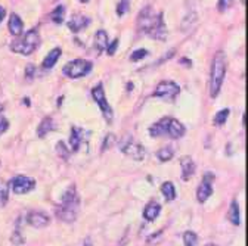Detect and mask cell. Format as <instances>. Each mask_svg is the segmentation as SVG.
I'll return each mask as SVG.
<instances>
[{"label": "cell", "mask_w": 248, "mask_h": 246, "mask_svg": "<svg viewBox=\"0 0 248 246\" xmlns=\"http://www.w3.org/2000/svg\"><path fill=\"white\" fill-rule=\"evenodd\" d=\"M138 29L140 33L149 36L151 39L164 42L167 39V27L164 22L163 12L155 14L151 5L145 6L138 15Z\"/></svg>", "instance_id": "obj_1"}, {"label": "cell", "mask_w": 248, "mask_h": 246, "mask_svg": "<svg viewBox=\"0 0 248 246\" xmlns=\"http://www.w3.org/2000/svg\"><path fill=\"white\" fill-rule=\"evenodd\" d=\"M78 211H80V196L77 193L76 184H71L61 198V203L56 208V217L64 223H74L77 220Z\"/></svg>", "instance_id": "obj_2"}, {"label": "cell", "mask_w": 248, "mask_h": 246, "mask_svg": "<svg viewBox=\"0 0 248 246\" xmlns=\"http://www.w3.org/2000/svg\"><path fill=\"white\" fill-rule=\"evenodd\" d=\"M226 55L225 52L219 50L214 58H213V64H211V74H210V96L216 98L219 95V91L222 88L225 75H226Z\"/></svg>", "instance_id": "obj_3"}, {"label": "cell", "mask_w": 248, "mask_h": 246, "mask_svg": "<svg viewBox=\"0 0 248 246\" xmlns=\"http://www.w3.org/2000/svg\"><path fill=\"white\" fill-rule=\"evenodd\" d=\"M40 33L37 28H31L25 33V36L16 39L15 42H12L11 44V49L15 52V53H19V55H24V56H28L33 53L39 46H40Z\"/></svg>", "instance_id": "obj_4"}, {"label": "cell", "mask_w": 248, "mask_h": 246, "mask_svg": "<svg viewBox=\"0 0 248 246\" xmlns=\"http://www.w3.org/2000/svg\"><path fill=\"white\" fill-rule=\"evenodd\" d=\"M93 68V64L90 60L86 59H74L70 60L68 64L64 65L62 68V72H64L68 78H81L84 75H87Z\"/></svg>", "instance_id": "obj_5"}, {"label": "cell", "mask_w": 248, "mask_h": 246, "mask_svg": "<svg viewBox=\"0 0 248 246\" xmlns=\"http://www.w3.org/2000/svg\"><path fill=\"white\" fill-rule=\"evenodd\" d=\"M120 149L124 155H127L129 158H132L135 161H143L146 157L145 147L130 136H126L120 142Z\"/></svg>", "instance_id": "obj_6"}, {"label": "cell", "mask_w": 248, "mask_h": 246, "mask_svg": "<svg viewBox=\"0 0 248 246\" xmlns=\"http://www.w3.org/2000/svg\"><path fill=\"white\" fill-rule=\"evenodd\" d=\"M92 96H93V99H95V102L99 105L101 112H102L105 121L111 124L112 118H114V112H112V108L109 106V103H108V101L105 98V90H104L102 83H99L98 86H95V87L92 88Z\"/></svg>", "instance_id": "obj_7"}, {"label": "cell", "mask_w": 248, "mask_h": 246, "mask_svg": "<svg viewBox=\"0 0 248 246\" xmlns=\"http://www.w3.org/2000/svg\"><path fill=\"white\" fill-rule=\"evenodd\" d=\"M8 184H9V189L15 195H25L36 188V180L27 175H16Z\"/></svg>", "instance_id": "obj_8"}, {"label": "cell", "mask_w": 248, "mask_h": 246, "mask_svg": "<svg viewBox=\"0 0 248 246\" xmlns=\"http://www.w3.org/2000/svg\"><path fill=\"white\" fill-rule=\"evenodd\" d=\"M180 93V87L174 81H160L158 86L155 87L154 96L155 98H161L164 101H174L176 96Z\"/></svg>", "instance_id": "obj_9"}, {"label": "cell", "mask_w": 248, "mask_h": 246, "mask_svg": "<svg viewBox=\"0 0 248 246\" xmlns=\"http://www.w3.org/2000/svg\"><path fill=\"white\" fill-rule=\"evenodd\" d=\"M213 181H214V175L211 173H205L201 180V184L197 189V201L200 203H204L213 195Z\"/></svg>", "instance_id": "obj_10"}, {"label": "cell", "mask_w": 248, "mask_h": 246, "mask_svg": "<svg viewBox=\"0 0 248 246\" xmlns=\"http://www.w3.org/2000/svg\"><path fill=\"white\" fill-rule=\"evenodd\" d=\"M27 223L34 229H43L50 223V218L40 211H31L27 215Z\"/></svg>", "instance_id": "obj_11"}, {"label": "cell", "mask_w": 248, "mask_h": 246, "mask_svg": "<svg viewBox=\"0 0 248 246\" xmlns=\"http://www.w3.org/2000/svg\"><path fill=\"white\" fill-rule=\"evenodd\" d=\"M180 167H182V180L183 181L191 180V177L195 174V170H197L194 159L191 157H182L180 158Z\"/></svg>", "instance_id": "obj_12"}, {"label": "cell", "mask_w": 248, "mask_h": 246, "mask_svg": "<svg viewBox=\"0 0 248 246\" xmlns=\"http://www.w3.org/2000/svg\"><path fill=\"white\" fill-rule=\"evenodd\" d=\"M90 24V18L83 14H74L71 19L68 21V28L73 33H78L83 28H86Z\"/></svg>", "instance_id": "obj_13"}, {"label": "cell", "mask_w": 248, "mask_h": 246, "mask_svg": "<svg viewBox=\"0 0 248 246\" xmlns=\"http://www.w3.org/2000/svg\"><path fill=\"white\" fill-rule=\"evenodd\" d=\"M185 126L179 119H174V118H169V124H167V134L169 137L171 139H180L183 137L185 134Z\"/></svg>", "instance_id": "obj_14"}, {"label": "cell", "mask_w": 248, "mask_h": 246, "mask_svg": "<svg viewBox=\"0 0 248 246\" xmlns=\"http://www.w3.org/2000/svg\"><path fill=\"white\" fill-rule=\"evenodd\" d=\"M8 28H9V33L14 36V37H19L24 31V22L22 19L19 18L18 14H11L9 16V22H8Z\"/></svg>", "instance_id": "obj_15"}, {"label": "cell", "mask_w": 248, "mask_h": 246, "mask_svg": "<svg viewBox=\"0 0 248 246\" xmlns=\"http://www.w3.org/2000/svg\"><path fill=\"white\" fill-rule=\"evenodd\" d=\"M169 118L170 116H166V118H161L158 122H155L149 127V134L152 137H160V136H164L167 134V124H169Z\"/></svg>", "instance_id": "obj_16"}, {"label": "cell", "mask_w": 248, "mask_h": 246, "mask_svg": "<svg viewBox=\"0 0 248 246\" xmlns=\"http://www.w3.org/2000/svg\"><path fill=\"white\" fill-rule=\"evenodd\" d=\"M61 53H62V50L59 49V47H55V49H52L47 55H46V58L43 59V62H42V67H43V70H52L55 65H56V62H58V59L61 58Z\"/></svg>", "instance_id": "obj_17"}, {"label": "cell", "mask_w": 248, "mask_h": 246, "mask_svg": "<svg viewBox=\"0 0 248 246\" xmlns=\"http://www.w3.org/2000/svg\"><path fill=\"white\" fill-rule=\"evenodd\" d=\"M55 130V121L52 116H45L42 121H40V124L37 127V136L40 139H43L46 134H49L50 131Z\"/></svg>", "instance_id": "obj_18"}, {"label": "cell", "mask_w": 248, "mask_h": 246, "mask_svg": "<svg viewBox=\"0 0 248 246\" xmlns=\"http://www.w3.org/2000/svg\"><path fill=\"white\" fill-rule=\"evenodd\" d=\"M160 212H161L160 203H157V202H154V201H152V202H149V203L145 206V209H143V218H145L146 221H154V220L160 215Z\"/></svg>", "instance_id": "obj_19"}, {"label": "cell", "mask_w": 248, "mask_h": 246, "mask_svg": "<svg viewBox=\"0 0 248 246\" xmlns=\"http://www.w3.org/2000/svg\"><path fill=\"white\" fill-rule=\"evenodd\" d=\"M83 134H84L83 129L71 127V136H70V146H71L70 150L71 152H77L78 150V147H80V145L83 142Z\"/></svg>", "instance_id": "obj_20"}, {"label": "cell", "mask_w": 248, "mask_h": 246, "mask_svg": "<svg viewBox=\"0 0 248 246\" xmlns=\"http://www.w3.org/2000/svg\"><path fill=\"white\" fill-rule=\"evenodd\" d=\"M109 43V37H108V33L105 29H98L96 34H95V49H96V53L99 55L101 52H104L107 49Z\"/></svg>", "instance_id": "obj_21"}, {"label": "cell", "mask_w": 248, "mask_h": 246, "mask_svg": "<svg viewBox=\"0 0 248 246\" xmlns=\"http://www.w3.org/2000/svg\"><path fill=\"white\" fill-rule=\"evenodd\" d=\"M49 18L52 22L55 24H62L64 22V18H65V6L64 5H58L50 14H49Z\"/></svg>", "instance_id": "obj_22"}, {"label": "cell", "mask_w": 248, "mask_h": 246, "mask_svg": "<svg viewBox=\"0 0 248 246\" xmlns=\"http://www.w3.org/2000/svg\"><path fill=\"white\" fill-rule=\"evenodd\" d=\"M228 218H229V221H231L233 226H238V224H239V205H238L236 201H232V203H231V206H229Z\"/></svg>", "instance_id": "obj_23"}, {"label": "cell", "mask_w": 248, "mask_h": 246, "mask_svg": "<svg viewBox=\"0 0 248 246\" xmlns=\"http://www.w3.org/2000/svg\"><path fill=\"white\" fill-rule=\"evenodd\" d=\"M174 157V147L173 146H164L157 152V158L160 159V162H167Z\"/></svg>", "instance_id": "obj_24"}, {"label": "cell", "mask_w": 248, "mask_h": 246, "mask_svg": "<svg viewBox=\"0 0 248 246\" xmlns=\"http://www.w3.org/2000/svg\"><path fill=\"white\" fill-rule=\"evenodd\" d=\"M161 193L164 195L166 201H174L176 199V189H174V184L171 181H166L163 183L161 186Z\"/></svg>", "instance_id": "obj_25"}, {"label": "cell", "mask_w": 248, "mask_h": 246, "mask_svg": "<svg viewBox=\"0 0 248 246\" xmlns=\"http://www.w3.org/2000/svg\"><path fill=\"white\" fill-rule=\"evenodd\" d=\"M9 196V184L0 178V206H5Z\"/></svg>", "instance_id": "obj_26"}, {"label": "cell", "mask_w": 248, "mask_h": 246, "mask_svg": "<svg viewBox=\"0 0 248 246\" xmlns=\"http://www.w3.org/2000/svg\"><path fill=\"white\" fill-rule=\"evenodd\" d=\"M228 118H229V109H222V111H219V112H217V114L214 115L213 122H214V126L220 127V126L225 124Z\"/></svg>", "instance_id": "obj_27"}, {"label": "cell", "mask_w": 248, "mask_h": 246, "mask_svg": "<svg viewBox=\"0 0 248 246\" xmlns=\"http://www.w3.org/2000/svg\"><path fill=\"white\" fill-rule=\"evenodd\" d=\"M183 243H185V246H197L198 236L194 232H186V233H183Z\"/></svg>", "instance_id": "obj_28"}, {"label": "cell", "mask_w": 248, "mask_h": 246, "mask_svg": "<svg viewBox=\"0 0 248 246\" xmlns=\"http://www.w3.org/2000/svg\"><path fill=\"white\" fill-rule=\"evenodd\" d=\"M56 150H58V155H59L62 159H68L70 153H71V150L65 147V143H64V142H58V143H56Z\"/></svg>", "instance_id": "obj_29"}, {"label": "cell", "mask_w": 248, "mask_h": 246, "mask_svg": "<svg viewBox=\"0 0 248 246\" xmlns=\"http://www.w3.org/2000/svg\"><path fill=\"white\" fill-rule=\"evenodd\" d=\"M129 8H130V0H120V3L117 6V15L118 16H123L129 12Z\"/></svg>", "instance_id": "obj_30"}, {"label": "cell", "mask_w": 248, "mask_h": 246, "mask_svg": "<svg viewBox=\"0 0 248 246\" xmlns=\"http://www.w3.org/2000/svg\"><path fill=\"white\" fill-rule=\"evenodd\" d=\"M146 56H148V50L146 49H138V50H135L130 55V60H132V62H138V60H140V59H143Z\"/></svg>", "instance_id": "obj_31"}, {"label": "cell", "mask_w": 248, "mask_h": 246, "mask_svg": "<svg viewBox=\"0 0 248 246\" xmlns=\"http://www.w3.org/2000/svg\"><path fill=\"white\" fill-rule=\"evenodd\" d=\"M11 240H12V243H14V245H16V246H19V245H22V243L25 242L24 236L21 234V230H19V227H16V230L14 232V234H12Z\"/></svg>", "instance_id": "obj_32"}, {"label": "cell", "mask_w": 248, "mask_h": 246, "mask_svg": "<svg viewBox=\"0 0 248 246\" xmlns=\"http://www.w3.org/2000/svg\"><path fill=\"white\" fill-rule=\"evenodd\" d=\"M233 2H235V0H219V3H217V9H219V12H225L233 5Z\"/></svg>", "instance_id": "obj_33"}, {"label": "cell", "mask_w": 248, "mask_h": 246, "mask_svg": "<svg viewBox=\"0 0 248 246\" xmlns=\"http://www.w3.org/2000/svg\"><path fill=\"white\" fill-rule=\"evenodd\" d=\"M34 77H36V67L33 64H28L27 68H25V78L28 81H31Z\"/></svg>", "instance_id": "obj_34"}, {"label": "cell", "mask_w": 248, "mask_h": 246, "mask_svg": "<svg viewBox=\"0 0 248 246\" xmlns=\"http://www.w3.org/2000/svg\"><path fill=\"white\" fill-rule=\"evenodd\" d=\"M115 142V136L114 134H108L105 139H104V143H102V152H105L107 149H109Z\"/></svg>", "instance_id": "obj_35"}, {"label": "cell", "mask_w": 248, "mask_h": 246, "mask_svg": "<svg viewBox=\"0 0 248 246\" xmlns=\"http://www.w3.org/2000/svg\"><path fill=\"white\" fill-rule=\"evenodd\" d=\"M117 47H118V39H114L112 42H109L108 43V46H107V53L109 55V56H112L114 53H115V50H117Z\"/></svg>", "instance_id": "obj_36"}, {"label": "cell", "mask_w": 248, "mask_h": 246, "mask_svg": "<svg viewBox=\"0 0 248 246\" xmlns=\"http://www.w3.org/2000/svg\"><path fill=\"white\" fill-rule=\"evenodd\" d=\"M8 129H9V121L3 115H0V136H2L3 133H6Z\"/></svg>", "instance_id": "obj_37"}, {"label": "cell", "mask_w": 248, "mask_h": 246, "mask_svg": "<svg viewBox=\"0 0 248 246\" xmlns=\"http://www.w3.org/2000/svg\"><path fill=\"white\" fill-rule=\"evenodd\" d=\"M180 64H183L185 67H192V60H189V59H186V58H182L180 59Z\"/></svg>", "instance_id": "obj_38"}, {"label": "cell", "mask_w": 248, "mask_h": 246, "mask_svg": "<svg viewBox=\"0 0 248 246\" xmlns=\"http://www.w3.org/2000/svg\"><path fill=\"white\" fill-rule=\"evenodd\" d=\"M5 16H6V9L3 6H0V24H2V21L5 19Z\"/></svg>", "instance_id": "obj_39"}, {"label": "cell", "mask_w": 248, "mask_h": 246, "mask_svg": "<svg viewBox=\"0 0 248 246\" xmlns=\"http://www.w3.org/2000/svg\"><path fill=\"white\" fill-rule=\"evenodd\" d=\"M130 90H133V83H132V84H130V83L127 84V91H130Z\"/></svg>", "instance_id": "obj_40"}, {"label": "cell", "mask_w": 248, "mask_h": 246, "mask_svg": "<svg viewBox=\"0 0 248 246\" xmlns=\"http://www.w3.org/2000/svg\"><path fill=\"white\" fill-rule=\"evenodd\" d=\"M28 101H30V99H28V98H25V99H24V105L30 106V102H28Z\"/></svg>", "instance_id": "obj_41"}, {"label": "cell", "mask_w": 248, "mask_h": 246, "mask_svg": "<svg viewBox=\"0 0 248 246\" xmlns=\"http://www.w3.org/2000/svg\"><path fill=\"white\" fill-rule=\"evenodd\" d=\"M86 243H87V246H92V245H90V240H89V239H86Z\"/></svg>", "instance_id": "obj_42"}, {"label": "cell", "mask_w": 248, "mask_h": 246, "mask_svg": "<svg viewBox=\"0 0 248 246\" xmlns=\"http://www.w3.org/2000/svg\"><path fill=\"white\" fill-rule=\"evenodd\" d=\"M80 2H81V3H87V2H89V0H80Z\"/></svg>", "instance_id": "obj_43"}, {"label": "cell", "mask_w": 248, "mask_h": 246, "mask_svg": "<svg viewBox=\"0 0 248 246\" xmlns=\"http://www.w3.org/2000/svg\"><path fill=\"white\" fill-rule=\"evenodd\" d=\"M2 111H3V105H2V103H0V112H2Z\"/></svg>", "instance_id": "obj_44"}, {"label": "cell", "mask_w": 248, "mask_h": 246, "mask_svg": "<svg viewBox=\"0 0 248 246\" xmlns=\"http://www.w3.org/2000/svg\"><path fill=\"white\" fill-rule=\"evenodd\" d=\"M208 246H213V245H208Z\"/></svg>", "instance_id": "obj_45"}]
</instances>
